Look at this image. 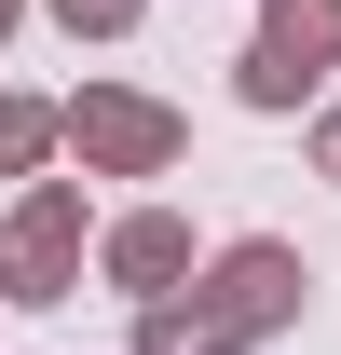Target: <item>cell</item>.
I'll return each mask as SVG.
<instances>
[{
	"instance_id": "4",
	"label": "cell",
	"mask_w": 341,
	"mask_h": 355,
	"mask_svg": "<svg viewBox=\"0 0 341 355\" xmlns=\"http://www.w3.org/2000/svg\"><path fill=\"white\" fill-rule=\"evenodd\" d=\"M341 69V0H259V42L232 55V96L246 110H328Z\"/></svg>"
},
{
	"instance_id": "2",
	"label": "cell",
	"mask_w": 341,
	"mask_h": 355,
	"mask_svg": "<svg viewBox=\"0 0 341 355\" xmlns=\"http://www.w3.org/2000/svg\"><path fill=\"white\" fill-rule=\"evenodd\" d=\"M96 205H82V178H42V191H14V205H0V301H69V287H82V260H96Z\"/></svg>"
},
{
	"instance_id": "8",
	"label": "cell",
	"mask_w": 341,
	"mask_h": 355,
	"mask_svg": "<svg viewBox=\"0 0 341 355\" xmlns=\"http://www.w3.org/2000/svg\"><path fill=\"white\" fill-rule=\"evenodd\" d=\"M314 178H341V96L314 110Z\"/></svg>"
},
{
	"instance_id": "7",
	"label": "cell",
	"mask_w": 341,
	"mask_h": 355,
	"mask_svg": "<svg viewBox=\"0 0 341 355\" xmlns=\"http://www.w3.org/2000/svg\"><path fill=\"white\" fill-rule=\"evenodd\" d=\"M42 14H55V28H69V42H123V28H137V14H150V0H42Z\"/></svg>"
},
{
	"instance_id": "5",
	"label": "cell",
	"mask_w": 341,
	"mask_h": 355,
	"mask_svg": "<svg viewBox=\"0 0 341 355\" xmlns=\"http://www.w3.org/2000/svg\"><path fill=\"white\" fill-rule=\"evenodd\" d=\"M96 273L150 314V301H177V273H205V260H191V219H177V205H123V219L96 232Z\"/></svg>"
},
{
	"instance_id": "9",
	"label": "cell",
	"mask_w": 341,
	"mask_h": 355,
	"mask_svg": "<svg viewBox=\"0 0 341 355\" xmlns=\"http://www.w3.org/2000/svg\"><path fill=\"white\" fill-rule=\"evenodd\" d=\"M14 28H28V0H0V42H14Z\"/></svg>"
},
{
	"instance_id": "1",
	"label": "cell",
	"mask_w": 341,
	"mask_h": 355,
	"mask_svg": "<svg viewBox=\"0 0 341 355\" xmlns=\"http://www.w3.org/2000/svg\"><path fill=\"white\" fill-rule=\"evenodd\" d=\"M300 301H314V260H300L287 232H232V246L191 273V314H205L218 355H246V342H273V328H300Z\"/></svg>"
},
{
	"instance_id": "3",
	"label": "cell",
	"mask_w": 341,
	"mask_h": 355,
	"mask_svg": "<svg viewBox=\"0 0 341 355\" xmlns=\"http://www.w3.org/2000/svg\"><path fill=\"white\" fill-rule=\"evenodd\" d=\"M69 150H82V178H177L191 164V110H164L150 83H82L69 96Z\"/></svg>"
},
{
	"instance_id": "6",
	"label": "cell",
	"mask_w": 341,
	"mask_h": 355,
	"mask_svg": "<svg viewBox=\"0 0 341 355\" xmlns=\"http://www.w3.org/2000/svg\"><path fill=\"white\" fill-rule=\"evenodd\" d=\"M55 150H69V96H0V178H28V191H42Z\"/></svg>"
}]
</instances>
